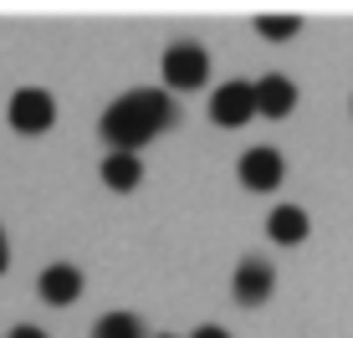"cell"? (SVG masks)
<instances>
[{
	"label": "cell",
	"instance_id": "obj_1",
	"mask_svg": "<svg viewBox=\"0 0 353 338\" xmlns=\"http://www.w3.org/2000/svg\"><path fill=\"white\" fill-rule=\"evenodd\" d=\"M179 123V108L164 88H133L118 103L103 108L97 118V134H103L108 154H139L149 139H159L164 128Z\"/></svg>",
	"mask_w": 353,
	"mask_h": 338
},
{
	"label": "cell",
	"instance_id": "obj_2",
	"mask_svg": "<svg viewBox=\"0 0 353 338\" xmlns=\"http://www.w3.org/2000/svg\"><path fill=\"white\" fill-rule=\"evenodd\" d=\"M164 88H174V92H190V88H205V77H210V57H205V46H194V41H174L164 52Z\"/></svg>",
	"mask_w": 353,
	"mask_h": 338
},
{
	"label": "cell",
	"instance_id": "obj_3",
	"mask_svg": "<svg viewBox=\"0 0 353 338\" xmlns=\"http://www.w3.org/2000/svg\"><path fill=\"white\" fill-rule=\"evenodd\" d=\"M210 118L221 128H246L251 118H256V82H241V77L221 82V88L210 92Z\"/></svg>",
	"mask_w": 353,
	"mask_h": 338
},
{
	"label": "cell",
	"instance_id": "obj_4",
	"mask_svg": "<svg viewBox=\"0 0 353 338\" xmlns=\"http://www.w3.org/2000/svg\"><path fill=\"white\" fill-rule=\"evenodd\" d=\"M6 118H10L16 134H46V128L57 123V103H52V92H41V88H16Z\"/></svg>",
	"mask_w": 353,
	"mask_h": 338
},
{
	"label": "cell",
	"instance_id": "obj_5",
	"mask_svg": "<svg viewBox=\"0 0 353 338\" xmlns=\"http://www.w3.org/2000/svg\"><path fill=\"white\" fill-rule=\"evenodd\" d=\"M272 287H276V272H272L266 257H246L236 267V277H230V297H236L241 308H261L266 297H272Z\"/></svg>",
	"mask_w": 353,
	"mask_h": 338
},
{
	"label": "cell",
	"instance_id": "obj_6",
	"mask_svg": "<svg viewBox=\"0 0 353 338\" xmlns=\"http://www.w3.org/2000/svg\"><path fill=\"white\" fill-rule=\"evenodd\" d=\"M236 175H241V185L246 190H256V195H266V190H276L282 185V175H287V159L276 149H246L241 154V164H236Z\"/></svg>",
	"mask_w": 353,
	"mask_h": 338
},
{
	"label": "cell",
	"instance_id": "obj_7",
	"mask_svg": "<svg viewBox=\"0 0 353 338\" xmlns=\"http://www.w3.org/2000/svg\"><path fill=\"white\" fill-rule=\"evenodd\" d=\"M36 292H41L52 308H67V303L82 297V272L72 267V261H52V267L41 272V282H36Z\"/></svg>",
	"mask_w": 353,
	"mask_h": 338
},
{
	"label": "cell",
	"instance_id": "obj_8",
	"mask_svg": "<svg viewBox=\"0 0 353 338\" xmlns=\"http://www.w3.org/2000/svg\"><path fill=\"white\" fill-rule=\"evenodd\" d=\"M292 108H297V88H292V77L266 72V77L256 82V113L261 118H287Z\"/></svg>",
	"mask_w": 353,
	"mask_h": 338
},
{
	"label": "cell",
	"instance_id": "obj_9",
	"mask_svg": "<svg viewBox=\"0 0 353 338\" xmlns=\"http://www.w3.org/2000/svg\"><path fill=\"white\" fill-rule=\"evenodd\" d=\"M307 231H312V221H307L302 205H276V210L266 215V236H272L276 246H297V241H307Z\"/></svg>",
	"mask_w": 353,
	"mask_h": 338
},
{
	"label": "cell",
	"instance_id": "obj_10",
	"mask_svg": "<svg viewBox=\"0 0 353 338\" xmlns=\"http://www.w3.org/2000/svg\"><path fill=\"white\" fill-rule=\"evenodd\" d=\"M139 179H143L139 154H108L103 159V185L108 190H139Z\"/></svg>",
	"mask_w": 353,
	"mask_h": 338
},
{
	"label": "cell",
	"instance_id": "obj_11",
	"mask_svg": "<svg viewBox=\"0 0 353 338\" xmlns=\"http://www.w3.org/2000/svg\"><path fill=\"white\" fill-rule=\"evenodd\" d=\"M92 338H149V328L139 312H103L92 323Z\"/></svg>",
	"mask_w": 353,
	"mask_h": 338
},
{
	"label": "cell",
	"instance_id": "obj_12",
	"mask_svg": "<svg viewBox=\"0 0 353 338\" xmlns=\"http://www.w3.org/2000/svg\"><path fill=\"white\" fill-rule=\"evenodd\" d=\"M256 31L272 36V41H282V36H297L302 31V16H256Z\"/></svg>",
	"mask_w": 353,
	"mask_h": 338
},
{
	"label": "cell",
	"instance_id": "obj_13",
	"mask_svg": "<svg viewBox=\"0 0 353 338\" xmlns=\"http://www.w3.org/2000/svg\"><path fill=\"white\" fill-rule=\"evenodd\" d=\"M6 338H46V333H41V328H31V323H16V328H10Z\"/></svg>",
	"mask_w": 353,
	"mask_h": 338
},
{
	"label": "cell",
	"instance_id": "obj_14",
	"mask_svg": "<svg viewBox=\"0 0 353 338\" xmlns=\"http://www.w3.org/2000/svg\"><path fill=\"white\" fill-rule=\"evenodd\" d=\"M194 338H230L221 323H205V328H194Z\"/></svg>",
	"mask_w": 353,
	"mask_h": 338
},
{
	"label": "cell",
	"instance_id": "obj_15",
	"mask_svg": "<svg viewBox=\"0 0 353 338\" xmlns=\"http://www.w3.org/2000/svg\"><path fill=\"white\" fill-rule=\"evenodd\" d=\"M10 267V246H6V231H0V272Z\"/></svg>",
	"mask_w": 353,
	"mask_h": 338
},
{
	"label": "cell",
	"instance_id": "obj_16",
	"mask_svg": "<svg viewBox=\"0 0 353 338\" xmlns=\"http://www.w3.org/2000/svg\"><path fill=\"white\" fill-rule=\"evenodd\" d=\"M149 338H169V333H149Z\"/></svg>",
	"mask_w": 353,
	"mask_h": 338
},
{
	"label": "cell",
	"instance_id": "obj_17",
	"mask_svg": "<svg viewBox=\"0 0 353 338\" xmlns=\"http://www.w3.org/2000/svg\"><path fill=\"white\" fill-rule=\"evenodd\" d=\"M348 108H353V103H348Z\"/></svg>",
	"mask_w": 353,
	"mask_h": 338
}]
</instances>
